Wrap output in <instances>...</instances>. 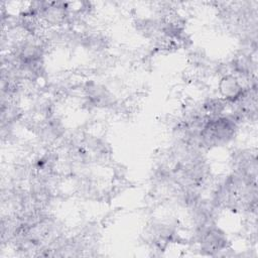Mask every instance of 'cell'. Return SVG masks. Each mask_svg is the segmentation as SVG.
I'll list each match as a JSON object with an SVG mask.
<instances>
[{"mask_svg":"<svg viewBox=\"0 0 258 258\" xmlns=\"http://www.w3.org/2000/svg\"><path fill=\"white\" fill-rule=\"evenodd\" d=\"M208 117L200 132L201 148L211 149L228 145L239 132L240 123L229 113Z\"/></svg>","mask_w":258,"mask_h":258,"instance_id":"cell-1","label":"cell"},{"mask_svg":"<svg viewBox=\"0 0 258 258\" xmlns=\"http://www.w3.org/2000/svg\"><path fill=\"white\" fill-rule=\"evenodd\" d=\"M247 85L234 74L226 73L218 82V96L229 106L234 105L243 96Z\"/></svg>","mask_w":258,"mask_h":258,"instance_id":"cell-2","label":"cell"}]
</instances>
